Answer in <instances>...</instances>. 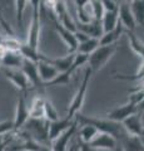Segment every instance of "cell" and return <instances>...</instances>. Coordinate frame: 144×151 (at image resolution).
Returning <instances> with one entry per match:
<instances>
[{"label":"cell","mask_w":144,"mask_h":151,"mask_svg":"<svg viewBox=\"0 0 144 151\" xmlns=\"http://www.w3.org/2000/svg\"><path fill=\"white\" fill-rule=\"evenodd\" d=\"M74 120H75L80 126L92 125V126H94L99 132L110 134L111 136H114V137L118 140V142L128 135L127 132H125V130H124V127H123L122 124L113 122V121H110L108 119H99V117L84 116V115H82V113H78Z\"/></svg>","instance_id":"6da1fadb"},{"label":"cell","mask_w":144,"mask_h":151,"mask_svg":"<svg viewBox=\"0 0 144 151\" xmlns=\"http://www.w3.org/2000/svg\"><path fill=\"white\" fill-rule=\"evenodd\" d=\"M33 6V17H31L30 27L28 30V39L26 44L34 49L39 50V40H40V15H41V4L43 1L39 0H31Z\"/></svg>","instance_id":"7a4b0ae2"},{"label":"cell","mask_w":144,"mask_h":151,"mask_svg":"<svg viewBox=\"0 0 144 151\" xmlns=\"http://www.w3.org/2000/svg\"><path fill=\"white\" fill-rule=\"evenodd\" d=\"M49 125L50 122L46 121L45 119H30L25 125V131L30 135V137L33 140L52 147V144L49 141Z\"/></svg>","instance_id":"3957f363"},{"label":"cell","mask_w":144,"mask_h":151,"mask_svg":"<svg viewBox=\"0 0 144 151\" xmlns=\"http://www.w3.org/2000/svg\"><path fill=\"white\" fill-rule=\"evenodd\" d=\"M92 74H93L92 69L89 67H87L85 74H84V77H83V81L80 83V86H79L75 96H74V98H73V101L70 102V105H69V108H68V117L69 119L74 120L78 113H80L82 106H83L84 100H85L87 89H88V86H89V81H90Z\"/></svg>","instance_id":"277c9868"},{"label":"cell","mask_w":144,"mask_h":151,"mask_svg":"<svg viewBox=\"0 0 144 151\" xmlns=\"http://www.w3.org/2000/svg\"><path fill=\"white\" fill-rule=\"evenodd\" d=\"M118 45L111 44V45H100L94 53L89 55L88 60V67L92 69L93 73L98 72L106 64V62L113 57V54L117 52Z\"/></svg>","instance_id":"5b68a950"},{"label":"cell","mask_w":144,"mask_h":151,"mask_svg":"<svg viewBox=\"0 0 144 151\" xmlns=\"http://www.w3.org/2000/svg\"><path fill=\"white\" fill-rule=\"evenodd\" d=\"M30 120V110L26 103L25 94L21 93L16 102V111L14 117V134L21 131V129L26 125V122Z\"/></svg>","instance_id":"8992f818"},{"label":"cell","mask_w":144,"mask_h":151,"mask_svg":"<svg viewBox=\"0 0 144 151\" xmlns=\"http://www.w3.org/2000/svg\"><path fill=\"white\" fill-rule=\"evenodd\" d=\"M138 113V107L133 103L128 102L125 105H122L119 107H115L113 110H110L108 113H106V119L113 121V122H118V124H123V122L131 117L133 115Z\"/></svg>","instance_id":"52a82bcc"},{"label":"cell","mask_w":144,"mask_h":151,"mask_svg":"<svg viewBox=\"0 0 144 151\" xmlns=\"http://www.w3.org/2000/svg\"><path fill=\"white\" fill-rule=\"evenodd\" d=\"M118 140L111 136L110 134L105 132H99L98 136L89 144L90 147L99 150V151H114L115 147L118 146Z\"/></svg>","instance_id":"ba28073f"},{"label":"cell","mask_w":144,"mask_h":151,"mask_svg":"<svg viewBox=\"0 0 144 151\" xmlns=\"http://www.w3.org/2000/svg\"><path fill=\"white\" fill-rule=\"evenodd\" d=\"M4 76L10 81L14 86H15L19 91L23 93L28 91V88L30 86V82L25 73L21 69H9V68H4Z\"/></svg>","instance_id":"9c48e42d"},{"label":"cell","mask_w":144,"mask_h":151,"mask_svg":"<svg viewBox=\"0 0 144 151\" xmlns=\"http://www.w3.org/2000/svg\"><path fill=\"white\" fill-rule=\"evenodd\" d=\"M123 127L125 132L129 136H133V137H142L144 134V125L142 121V113H135L131 117H128L127 120L123 122Z\"/></svg>","instance_id":"30bf717a"},{"label":"cell","mask_w":144,"mask_h":151,"mask_svg":"<svg viewBox=\"0 0 144 151\" xmlns=\"http://www.w3.org/2000/svg\"><path fill=\"white\" fill-rule=\"evenodd\" d=\"M77 6L78 23L82 24H89L94 22V14H93L92 0H77L74 1Z\"/></svg>","instance_id":"8fae6325"},{"label":"cell","mask_w":144,"mask_h":151,"mask_svg":"<svg viewBox=\"0 0 144 151\" xmlns=\"http://www.w3.org/2000/svg\"><path fill=\"white\" fill-rule=\"evenodd\" d=\"M74 122H75V120L69 119L68 116L65 119H59L58 121L50 122V125H49V141H50V144L54 142L59 136H62L64 132L70 129Z\"/></svg>","instance_id":"7c38bea8"},{"label":"cell","mask_w":144,"mask_h":151,"mask_svg":"<svg viewBox=\"0 0 144 151\" xmlns=\"http://www.w3.org/2000/svg\"><path fill=\"white\" fill-rule=\"evenodd\" d=\"M55 30L60 35V38L63 39V42L67 44V48L69 54H77L78 52V47H79V42L77 40L75 33H72L67 30L64 27L59 24V22H55Z\"/></svg>","instance_id":"4fadbf2b"},{"label":"cell","mask_w":144,"mask_h":151,"mask_svg":"<svg viewBox=\"0 0 144 151\" xmlns=\"http://www.w3.org/2000/svg\"><path fill=\"white\" fill-rule=\"evenodd\" d=\"M119 22L122 23V25L124 27V29H127V32H134L137 27V22L134 18L131 4L128 3H122L119 5Z\"/></svg>","instance_id":"5bb4252c"},{"label":"cell","mask_w":144,"mask_h":151,"mask_svg":"<svg viewBox=\"0 0 144 151\" xmlns=\"http://www.w3.org/2000/svg\"><path fill=\"white\" fill-rule=\"evenodd\" d=\"M21 70L25 73V76L28 77L30 82V86H33L34 88H40L43 87V82L40 79L39 76V68H38V63H34L31 60L25 59L24 63H23Z\"/></svg>","instance_id":"9a60e30c"},{"label":"cell","mask_w":144,"mask_h":151,"mask_svg":"<svg viewBox=\"0 0 144 151\" xmlns=\"http://www.w3.org/2000/svg\"><path fill=\"white\" fill-rule=\"evenodd\" d=\"M24 60L25 58L23 57L20 52L6 50L3 55L1 65L4 68H9V69H21Z\"/></svg>","instance_id":"2e32d148"},{"label":"cell","mask_w":144,"mask_h":151,"mask_svg":"<svg viewBox=\"0 0 144 151\" xmlns=\"http://www.w3.org/2000/svg\"><path fill=\"white\" fill-rule=\"evenodd\" d=\"M9 151H53L48 145H43L33 139L23 140L21 144L9 146Z\"/></svg>","instance_id":"e0dca14e"},{"label":"cell","mask_w":144,"mask_h":151,"mask_svg":"<svg viewBox=\"0 0 144 151\" xmlns=\"http://www.w3.org/2000/svg\"><path fill=\"white\" fill-rule=\"evenodd\" d=\"M77 129H78V122L75 121L72 125L70 129L64 132L62 136H59L54 142H52V150L53 151H68V144L70 141V139L74 136V134L77 132Z\"/></svg>","instance_id":"ac0fdd59"},{"label":"cell","mask_w":144,"mask_h":151,"mask_svg":"<svg viewBox=\"0 0 144 151\" xmlns=\"http://www.w3.org/2000/svg\"><path fill=\"white\" fill-rule=\"evenodd\" d=\"M38 68H39V76H40L41 82H43V86L46 83H49V82H52L53 79L57 78L60 73L53 64L46 63V62H39Z\"/></svg>","instance_id":"d6986e66"},{"label":"cell","mask_w":144,"mask_h":151,"mask_svg":"<svg viewBox=\"0 0 144 151\" xmlns=\"http://www.w3.org/2000/svg\"><path fill=\"white\" fill-rule=\"evenodd\" d=\"M77 28L79 32H83L84 34H87L90 38H96L100 39L103 37V27H101V22H93L89 24H82V23H77Z\"/></svg>","instance_id":"ffe728a7"},{"label":"cell","mask_w":144,"mask_h":151,"mask_svg":"<svg viewBox=\"0 0 144 151\" xmlns=\"http://www.w3.org/2000/svg\"><path fill=\"white\" fill-rule=\"evenodd\" d=\"M118 24H119V9L115 12H106L103 19H101V27H103L104 34L114 30L118 27Z\"/></svg>","instance_id":"44dd1931"},{"label":"cell","mask_w":144,"mask_h":151,"mask_svg":"<svg viewBox=\"0 0 144 151\" xmlns=\"http://www.w3.org/2000/svg\"><path fill=\"white\" fill-rule=\"evenodd\" d=\"M44 106H45V98L41 96H36L34 100L31 101V105L29 106L30 119H35V120L45 119Z\"/></svg>","instance_id":"7402d4cb"},{"label":"cell","mask_w":144,"mask_h":151,"mask_svg":"<svg viewBox=\"0 0 144 151\" xmlns=\"http://www.w3.org/2000/svg\"><path fill=\"white\" fill-rule=\"evenodd\" d=\"M124 27L122 25V23L119 22L118 27L114 30H111L109 33H105L103 37L100 38V45H111V44H117V40L119 39V37L124 33Z\"/></svg>","instance_id":"603a6c76"},{"label":"cell","mask_w":144,"mask_h":151,"mask_svg":"<svg viewBox=\"0 0 144 151\" xmlns=\"http://www.w3.org/2000/svg\"><path fill=\"white\" fill-rule=\"evenodd\" d=\"M98 134H99V131L92 125L80 126V130H79V141L83 144L89 145L98 136Z\"/></svg>","instance_id":"cb8c5ba5"},{"label":"cell","mask_w":144,"mask_h":151,"mask_svg":"<svg viewBox=\"0 0 144 151\" xmlns=\"http://www.w3.org/2000/svg\"><path fill=\"white\" fill-rule=\"evenodd\" d=\"M74 59H75V54H68L65 57H62V58H53L52 64L60 73H64L72 68Z\"/></svg>","instance_id":"d4e9b609"},{"label":"cell","mask_w":144,"mask_h":151,"mask_svg":"<svg viewBox=\"0 0 144 151\" xmlns=\"http://www.w3.org/2000/svg\"><path fill=\"white\" fill-rule=\"evenodd\" d=\"M119 144L123 146L124 151H143L144 150L140 137H133V136L127 135L124 139L119 141Z\"/></svg>","instance_id":"484cf974"},{"label":"cell","mask_w":144,"mask_h":151,"mask_svg":"<svg viewBox=\"0 0 144 151\" xmlns=\"http://www.w3.org/2000/svg\"><path fill=\"white\" fill-rule=\"evenodd\" d=\"M127 35H128L129 47L132 48V50L144 60V43L134 34V32H127Z\"/></svg>","instance_id":"4316f807"},{"label":"cell","mask_w":144,"mask_h":151,"mask_svg":"<svg viewBox=\"0 0 144 151\" xmlns=\"http://www.w3.org/2000/svg\"><path fill=\"white\" fill-rule=\"evenodd\" d=\"M99 47H100V39H96V38H90V39H88L87 42H84V43L79 44L77 53L90 55V54L94 53V52L98 49Z\"/></svg>","instance_id":"83f0119b"},{"label":"cell","mask_w":144,"mask_h":151,"mask_svg":"<svg viewBox=\"0 0 144 151\" xmlns=\"http://www.w3.org/2000/svg\"><path fill=\"white\" fill-rule=\"evenodd\" d=\"M131 9L137 24L144 28V0H133L131 1Z\"/></svg>","instance_id":"f1b7e54d"},{"label":"cell","mask_w":144,"mask_h":151,"mask_svg":"<svg viewBox=\"0 0 144 151\" xmlns=\"http://www.w3.org/2000/svg\"><path fill=\"white\" fill-rule=\"evenodd\" d=\"M44 113H45V120L49 122H54L59 120V115L57 108L49 100H45V106H44Z\"/></svg>","instance_id":"f546056e"},{"label":"cell","mask_w":144,"mask_h":151,"mask_svg":"<svg viewBox=\"0 0 144 151\" xmlns=\"http://www.w3.org/2000/svg\"><path fill=\"white\" fill-rule=\"evenodd\" d=\"M15 10H16V23L18 25H23V17H24V12L26 9V5L30 4V1H25V0H15Z\"/></svg>","instance_id":"4dcf8cb0"},{"label":"cell","mask_w":144,"mask_h":151,"mask_svg":"<svg viewBox=\"0 0 144 151\" xmlns=\"http://www.w3.org/2000/svg\"><path fill=\"white\" fill-rule=\"evenodd\" d=\"M92 6H93V14H94V20L101 22L105 10L103 6V0H92Z\"/></svg>","instance_id":"1f68e13d"},{"label":"cell","mask_w":144,"mask_h":151,"mask_svg":"<svg viewBox=\"0 0 144 151\" xmlns=\"http://www.w3.org/2000/svg\"><path fill=\"white\" fill-rule=\"evenodd\" d=\"M143 100H144V88H142V87L140 88L137 87L135 89H133V91L131 92V94H129V97H128V102L135 105L137 107L140 105Z\"/></svg>","instance_id":"d6a6232c"},{"label":"cell","mask_w":144,"mask_h":151,"mask_svg":"<svg viewBox=\"0 0 144 151\" xmlns=\"http://www.w3.org/2000/svg\"><path fill=\"white\" fill-rule=\"evenodd\" d=\"M59 24L65 28L67 30L72 32V33H77V32H78L77 23L72 19V17H70V14H69V13H67L65 15H64L62 19H60V20H59Z\"/></svg>","instance_id":"836d02e7"},{"label":"cell","mask_w":144,"mask_h":151,"mask_svg":"<svg viewBox=\"0 0 144 151\" xmlns=\"http://www.w3.org/2000/svg\"><path fill=\"white\" fill-rule=\"evenodd\" d=\"M14 132V121H3L0 122V136Z\"/></svg>","instance_id":"e575fe53"},{"label":"cell","mask_w":144,"mask_h":151,"mask_svg":"<svg viewBox=\"0 0 144 151\" xmlns=\"http://www.w3.org/2000/svg\"><path fill=\"white\" fill-rule=\"evenodd\" d=\"M14 132L11 134H8V135H4V136H0V151H6L9 149V144L14 137Z\"/></svg>","instance_id":"d590c367"},{"label":"cell","mask_w":144,"mask_h":151,"mask_svg":"<svg viewBox=\"0 0 144 151\" xmlns=\"http://www.w3.org/2000/svg\"><path fill=\"white\" fill-rule=\"evenodd\" d=\"M119 5L117 1H114V0H103V6H104V10L105 13L106 12H115L119 9Z\"/></svg>","instance_id":"8d00e7d4"},{"label":"cell","mask_w":144,"mask_h":151,"mask_svg":"<svg viewBox=\"0 0 144 151\" xmlns=\"http://www.w3.org/2000/svg\"><path fill=\"white\" fill-rule=\"evenodd\" d=\"M78 149H79V151H99V150H95V149L90 147L89 145L80 142V141H79V146H78Z\"/></svg>","instance_id":"74e56055"},{"label":"cell","mask_w":144,"mask_h":151,"mask_svg":"<svg viewBox=\"0 0 144 151\" xmlns=\"http://www.w3.org/2000/svg\"><path fill=\"white\" fill-rule=\"evenodd\" d=\"M138 112H139V113H143V112H144V100L142 101L140 105L138 106Z\"/></svg>","instance_id":"f35d334b"},{"label":"cell","mask_w":144,"mask_h":151,"mask_svg":"<svg viewBox=\"0 0 144 151\" xmlns=\"http://www.w3.org/2000/svg\"><path fill=\"white\" fill-rule=\"evenodd\" d=\"M114 151H124V149H123V146L120 145V144H118V146L115 147V150Z\"/></svg>","instance_id":"ab89813d"},{"label":"cell","mask_w":144,"mask_h":151,"mask_svg":"<svg viewBox=\"0 0 144 151\" xmlns=\"http://www.w3.org/2000/svg\"><path fill=\"white\" fill-rule=\"evenodd\" d=\"M140 141H142V145H143V147H144V136H142V137H140Z\"/></svg>","instance_id":"60d3db41"},{"label":"cell","mask_w":144,"mask_h":151,"mask_svg":"<svg viewBox=\"0 0 144 151\" xmlns=\"http://www.w3.org/2000/svg\"><path fill=\"white\" fill-rule=\"evenodd\" d=\"M143 136H144V134H143Z\"/></svg>","instance_id":"b9f144b4"}]
</instances>
